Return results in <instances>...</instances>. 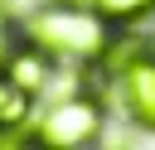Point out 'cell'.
<instances>
[{
  "label": "cell",
  "mask_w": 155,
  "mask_h": 150,
  "mask_svg": "<svg viewBox=\"0 0 155 150\" xmlns=\"http://www.w3.org/2000/svg\"><path fill=\"white\" fill-rule=\"evenodd\" d=\"M5 73H10L15 82H24L29 92H44V82H48V53H44L39 44H24V48H15V53L5 58Z\"/></svg>",
  "instance_id": "5"
},
{
  "label": "cell",
  "mask_w": 155,
  "mask_h": 150,
  "mask_svg": "<svg viewBox=\"0 0 155 150\" xmlns=\"http://www.w3.org/2000/svg\"><path fill=\"white\" fill-rule=\"evenodd\" d=\"M92 10H97L107 24H136L140 15L155 10V0H92Z\"/></svg>",
  "instance_id": "6"
},
{
  "label": "cell",
  "mask_w": 155,
  "mask_h": 150,
  "mask_svg": "<svg viewBox=\"0 0 155 150\" xmlns=\"http://www.w3.org/2000/svg\"><path fill=\"white\" fill-rule=\"evenodd\" d=\"M29 44H39L48 58H97L107 48V19L92 5H44L29 19Z\"/></svg>",
  "instance_id": "1"
},
{
  "label": "cell",
  "mask_w": 155,
  "mask_h": 150,
  "mask_svg": "<svg viewBox=\"0 0 155 150\" xmlns=\"http://www.w3.org/2000/svg\"><path fill=\"white\" fill-rule=\"evenodd\" d=\"M97 131H102V106L92 97H63L58 106L44 111L34 135L44 145H53V150H73V145H92Z\"/></svg>",
  "instance_id": "2"
},
{
  "label": "cell",
  "mask_w": 155,
  "mask_h": 150,
  "mask_svg": "<svg viewBox=\"0 0 155 150\" xmlns=\"http://www.w3.org/2000/svg\"><path fill=\"white\" fill-rule=\"evenodd\" d=\"M5 48H10V24H5V10H0V58H5Z\"/></svg>",
  "instance_id": "7"
},
{
  "label": "cell",
  "mask_w": 155,
  "mask_h": 150,
  "mask_svg": "<svg viewBox=\"0 0 155 150\" xmlns=\"http://www.w3.org/2000/svg\"><path fill=\"white\" fill-rule=\"evenodd\" d=\"M116 92L126 116L140 131H155V53L150 48H126L116 68Z\"/></svg>",
  "instance_id": "3"
},
{
  "label": "cell",
  "mask_w": 155,
  "mask_h": 150,
  "mask_svg": "<svg viewBox=\"0 0 155 150\" xmlns=\"http://www.w3.org/2000/svg\"><path fill=\"white\" fill-rule=\"evenodd\" d=\"M29 106H34V92L24 82H15L10 73H0V140L15 135L24 121H29Z\"/></svg>",
  "instance_id": "4"
}]
</instances>
